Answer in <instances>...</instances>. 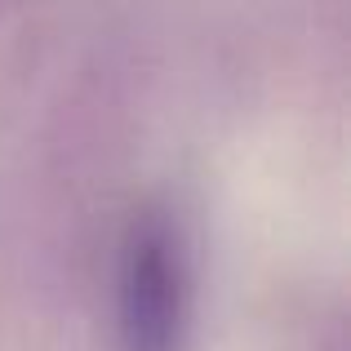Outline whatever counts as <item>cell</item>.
<instances>
[{"label":"cell","instance_id":"6da1fadb","mask_svg":"<svg viewBox=\"0 0 351 351\" xmlns=\"http://www.w3.org/2000/svg\"><path fill=\"white\" fill-rule=\"evenodd\" d=\"M116 302L125 351H178L187 320V271L178 236L165 218H138L129 227Z\"/></svg>","mask_w":351,"mask_h":351}]
</instances>
